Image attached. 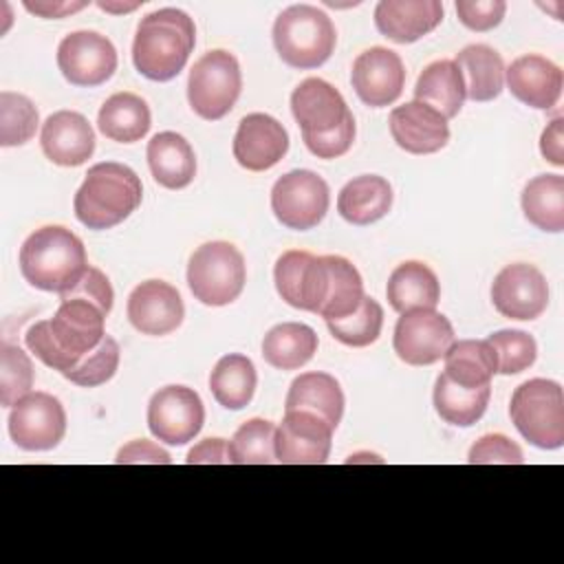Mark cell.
Masks as SVG:
<instances>
[{"label": "cell", "instance_id": "obj_46", "mask_svg": "<svg viewBox=\"0 0 564 564\" xmlns=\"http://www.w3.org/2000/svg\"><path fill=\"white\" fill-rule=\"evenodd\" d=\"M306 148L317 156V159H337L346 154L355 141V119L352 112L344 119L341 126L326 134H302Z\"/></svg>", "mask_w": 564, "mask_h": 564}, {"label": "cell", "instance_id": "obj_43", "mask_svg": "<svg viewBox=\"0 0 564 564\" xmlns=\"http://www.w3.org/2000/svg\"><path fill=\"white\" fill-rule=\"evenodd\" d=\"M119 366V344L112 337H104L90 352H86L64 377L77 386L95 388L112 379Z\"/></svg>", "mask_w": 564, "mask_h": 564}, {"label": "cell", "instance_id": "obj_28", "mask_svg": "<svg viewBox=\"0 0 564 564\" xmlns=\"http://www.w3.org/2000/svg\"><path fill=\"white\" fill-rule=\"evenodd\" d=\"M392 207V187L383 176L361 174L348 181L337 196V212L350 225H370Z\"/></svg>", "mask_w": 564, "mask_h": 564}, {"label": "cell", "instance_id": "obj_33", "mask_svg": "<svg viewBox=\"0 0 564 564\" xmlns=\"http://www.w3.org/2000/svg\"><path fill=\"white\" fill-rule=\"evenodd\" d=\"M258 383L256 366L249 357L231 352L218 359L209 375V390L214 399L227 410H242L253 399Z\"/></svg>", "mask_w": 564, "mask_h": 564}, {"label": "cell", "instance_id": "obj_52", "mask_svg": "<svg viewBox=\"0 0 564 564\" xmlns=\"http://www.w3.org/2000/svg\"><path fill=\"white\" fill-rule=\"evenodd\" d=\"M86 2H24V9L42 18H64L84 9Z\"/></svg>", "mask_w": 564, "mask_h": 564}, {"label": "cell", "instance_id": "obj_13", "mask_svg": "<svg viewBox=\"0 0 564 564\" xmlns=\"http://www.w3.org/2000/svg\"><path fill=\"white\" fill-rule=\"evenodd\" d=\"M57 66L73 86H99L117 70V51L97 31H75L59 42Z\"/></svg>", "mask_w": 564, "mask_h": 564}, {"label": "cell", "instance_id": "obj_6", "mask_svg": "<svg viewBox=\"0 0 564 564\" xmlns=\"http://www.w3.org/2000/svg\"><path fill=\"white\" fill-rule=\"evenodd\" d=\"M247 282L242 253L225 240L200 245L187 264L192 295L207 306H225L238 300Z\"/></svg>", "mask_w": 564, "mask_h": 564}, {"label": "cell", "instance_id": "obj_50", "mask_svg": "<svg viewBox=\"0 0 564 564\" xmlns=\"http://www.w3.org/2000/svg\"><path fill=\"white\" fill-rule=\"evenodd\" d=\"M189 465H218V463H231L229 458V445L225 438H205L198 445H194L187 452L185 458Z\"/></svg>", "mask_w": 564, "mask_h": 564}, {"label": "cell", "instance_id": "obj_42", "mask_svg": "<svg viewBox=\"0 0 564 564\" xmlns=\"http://www.w3.org/2000/svg\"><path fill=\"white\" fill-rule=\"evenodd\" d=\"M487 344L496 352L500 375H518L531 368L538 357L535 339L524 330H498L487 337Z\"/></svg>", "mask_w": 564, "mask_h": 564}, {"label": "cell", "instance_id": "obj_2", "mask_svg": "<svg viewBox=\"0 0 564 564\" xmlns=\"http://www.w3.org/2000/svg\"><path fill=\"white\" fill-rule=\"evenodd\" d=\"M86 269L84 242L62 225L35 229L20 247V273L40 291L64 293L79 282Z\"/></svg>", "mask_w": 564, "mask_h": 564}, {"label": "cell", "instance_id": "obj_5", "mask_svg": "<svg viewBox=\"0 0 564 564\" xmlns=\"http://www.w3.org/2000/svg\"><path fill=\"white\" fill-rule=\"evenodd\" d=\"M516 430L540 449L564 445V392L557 381L529 379L516 388L509 405Z\"/></svg>", "mask_w": 564, "mask_h": 564}, {"label": "cell", "instance_id": "obj_49", "mask_svg": "<svg viewBox=\"0 0 564 564\" xmlns=\"http://www.w3.org/2000/svg\"><path fill=\"white\" fill-rule=\"evenodd\" d=\"M119 465H128V463H154V465H170L172 458L170 454L154 445L152 441H132L128 445H123L119 452H117V458H115Z\"/></svg>", "mask_w": 564, "mask_h": 564}, {"label": "cell", "instance_id": "obj_21", "mask_svg": "<svg viewBox=\"0 0 564 564\" xmlns=\"http://www.w3.org/2000/svg\"><path fill=\"white\" fill-rule=\"evenodd\" d=\"M390 134L410 154H432L449 141V126L443 115L421 101H408L390 112Z\"/></svg>", "mask_w": 564, "mask_h": 564}, {"label": "cell", "instance_id": "obj_24", "mask_svg": "<svg viewBox=\"0 0 564 564\" xmlns=\"http://www.w3.org/2000/svg\"><path fill=\"white\" fill-rule=\"evenodd\" d=\"M443 20L438 0H381L375 7V24L397 44H410L434 31Z\"/></svg>", "mask_w": 564, "mask_h": 564}, {"label": "cell", "instance_id": "obj_37", "mask_svg": "<svg viewBox=\"0 0 564 564\" xmlns=\"http://www.w3.org/2000/svg\"><path fill=\"white\" fill-rule=\"evenodd\" d=\"M330 262V291L319 313L326 322L341 319L355 313L364 300V282L355 264L341 256H328Z\"/></svg>", "mask_w": 564, "mask_h": 564}, {"label": "cell", "instance_id": "obj_47", "mask_svg": "<svg viewBox=\"0 0 564 564\" xmlns=\"http://www.w3.org/2000/svg\"><path fill=\"white\" fill-rule=\"evenodd\" d=\"M66 297L86 300V302L99 306V308L108 315L110 308H112V297H115V293H112V286H110L108 278H106L99 269L88 267V269L84 271V275L79 278V282H77L73 289L59 293V300H66Z\"/></svg>", "mask_w": 564, "mask_h": 564}, {"label": "cell", "instance_id": "obj_3", "mask_svg": "<svg viewBox=\"0 0 564 564\" xmlns=\"http://www.w3.org/2000/svg\"><path fill=\"white\" fill-rule=\"evenodd\" d=\"M143 187L134 170L104 161L86 172L75 194V216L88 229H110L123 223L141 205Z\"/></svg>", "mask_w": 564, "mask_h": 564}, {"label": "cell", "instance_id": "obj_35", "mask_svg": "<svg viewBox=\"0 0 564 564\" xmlns=\"http://www.w3.org/2000/svg\"><path fill=\"white\" fill-rule=\"evenodd\" d=\"M445 375L465 388L489 386L491 377L498 372V361L494 348L487 339H460L454 341L445 352Z\"/></svg>", "mask_w": 564, "mask_h": 564}, {"label": "cell", "instance_id": "obj_16", "mask_svg": "<svg viewBox=\"0 0 564 564\" xmlns=\"http://www.w3.org/2000/svg\"><path fill=\"white\" fill-rule=\"evenodd\" d=\"M350 82L357 97L370 108H383L394 104L405 84V68L401 57L383 46H372L357 55Z\"/></svg>", "mask_w": 564, "mask_h": 564}, {"label": "cell", "instance_id": "obj_4", "mask_svg": "<svg viewBox=\"0 0 564 564\" xmlns=\"http://www.w3.org/2000/svg\"><path fill=\"white\" fill-rule=\"evenodd\" d=\"M337 33L330 18L313 4H291L273 22V44L291 68H317L335 51Z\"/></svg>", "mask_w": 564, "mask_h": 564}, {"label": "cell", "instance_id": "obj_9", "mask_svg": "<svg viewBox=\"0 0 564 564\" xmlns=\"http://www.w3.org/2000/svg\"><path fill=\"white\" fill-rule=\"evenodd\" d=\"M328 185L311 170H293L280 176L271 189V209L275 218L297 231L313 229L328 212Z\"/></svg>", "mask_w": 564, "mask_h": 564}, {"label": "cell", "instance_id": "obj_12", "mask_svg": "<svg viewBox=\"0 0 564 564\" xmlns=\"http://www.w3.org/2000/svg\"><path fill=\"white\" fill-rule=\"evenodd\" d=\"M456 341L449 319L436 311L401 313L394 326V352L410 366H430Z\"/></svg>", "mask_w": 564, "mask_h": 564}, {"label": "cell", "instance_id": "obj_34", "mask_svg": "<svg viewBox=\"0 0 564 564\" xmlns=\"http://www.w3.org/2000/svg\"><path fill=\"white\" fill-rule=\"evenodd\" d=\"M522 212L538 229L560 234L564 229V176L540 174L531 178L522 189Z\"/></svg>", "mask_w": 564, "mask_h": 564}, {"label": "cell", "instance_id": "obj_32", "mask_svg": "<svg viewBox=\"0 0 564 564\" xmlns=\"http://www.w3.org/2000/svg\"><path fill=\"white\" fill-rule=\"evenodd\" d=\"M317 352V333L300 322H282L262 339V357L278 370H297Z\"/></svg>", "mask_w": 564, "mask_h": 564}, {"label": "cell", "instance_id": "obj_11", "mask_svg": "<svg viewBox=\"0 0 564 564\" xmlns=\"http://www.w3.org/2000/svg\"><path fill=\"white\" fill-rule=\"evenodd\" d=\"M205 408L187 386H165L148 403V427L154 438L167 445L189 443L203 427Z\"/></svg>", "mask_w": 564, "mask_h": 564}, {"label": "cell", "instance_id": "obj_19", "mask_svg": "<svg viewBox=\"0 0 564 564\" xmlns=\"http://www.w3.org/2000/svg\"><path fill=\"white\" fill-rule=\"evenodd\" d=\"M183 315L178 291L163 280H145L128 297V319L143 335H167L181 326Z\"/></svg>", "mask_w": 564, "mask_h": 564}, {"label": "cell", "instance_id": "obj_20", "mask_svg": "<svg viewBox=\"0 0 564 564\" xmlns=\"http://www.w3.org/2000/svg\"><path fill=\"white\" fill-rule=\"evenodd\" d=\"M40 143L44 156L55 165L77 167L93 156L95 132L84 115L75 110H57L44 121Z\"/></svg>", "mask_w": 564, "mask_h": 564}, {"label": "cell", "instance_id": "obj_48", "mask_svg": "<svg viewBox=\"0 0 564 564\" xmlns=\"http://www.w3.org/2000/svg\"><path fill=\"white\" fill-rule=\"evenodd\" d=\"M24 341H26V348L48 368H55L59 370L62 375L66 370H70V361L66 359V355L57 348V344L53 341L51 337V330H48V319H42V322H35L26 335H24Z\"/></svg>", "mask_w": 564, "mask_h": 564}, {"label": "cell", "instance_id": "obj_51", "mask_svg": "<svg viewBox=\"0 0 564 564\" xmlns=\"http://www.w3.org/2000/svg\"><path fill=\"white\" fill-rule=\"evenodd\" d=\"M562 128H564L562 117H555V119L544 128L542 139H540L542 156H544L549 163L557 165V167L564 165V132H562Z\"/></svg>", "mask_w": 564, "mask_h": 564}, {"label": "cell", "instance_id": "obj_29", "mask_svg": "<svg viewBox=\"0 0 564 564\" xmlns=\"http://www.w3.org/2000/svg\"><path fill=\"white\" fill-rule=\"evenodd\" d=\"M465 82L454 59H438L423 68L414 86V101H421L452 119L460 112L465 101Z\"/></svg>", "mask_w": 564, "mask_h": 564}, {"label": "cell", "instance_id": "obj_14", "mask_svg": "<svg viewBox=\"0 0 564 564\" xmlns=\"http://www.w3.org/2000/svg\"><path fill=\"white\" fill-rule=\"evenodd\" d=\"M491 302L509 319H535L549 306L546 278L533 264H507L491 284Z\"/></svg>", "mask_w": 564, "mask_h": 564}, {"label": "cell", "instance_id": "obj_36", "mask_svg": "<svg viewBox=\"0 0 564 564\" xmlns=\"http://www.w3.org/2000/svg\"><path fill=\"white\" fill-rule=\"evenodd\" d=\"M489 397L491 386L465 388L452 381L445 372L438 375L434 383V408L438 416L458 427L474 425L485 414Z\"/></svg>", "mask_w": 564, "mask_h": 564}, {"label": "cell", "instance_id": "obj_39", "mask_svg": "<svg viewBox=\"0 0 564 564\" xmlns=\"http://www.w3.org/2000/svg\"><path fill=\"white\" fill-rule=\"evenodd\" d=\"M330 335L352 348H364L377 341L383 326V308L377 300L364 295L359 308L341 319L326 322Z\"/></svg>", "mask_w": 564, "mask_h": 564}, {"label": "cell", "instance_id": "obj_40", "mask_svg": "<svg viewBox=\"0 0 564 564\" xmlns=\"http://www.w3.org/2000/svg\"><path fill=\"white\" fill-rule=\"evenodd\" d=\"M40 117L33 101L20 93H0V145H22L33 139Z\"/></svg>", "mask_w": 564, "mask_h": 564}, {"label": "cell", "instance_id": "obj_22", "mask_svg": "<svg viewBox=\"0 0 564 564\" xmlns=\"http://www.w3.org/2000/svg\"><path fill=\"white\" fill-rule=\"evenodd\" d=\"M291 110L302 134H326L350 115L341 93L319 77H308L293 90Z\"/></svg>", "mask_w": 564, "mask_h": 564}, {"label": "cell", "instance_id": "obj_41", "mask_svg": "<svg viewBox=\"0 0 564 564\" xmlns=\"http://www.w3.org/2000/svg\"><path fill=\"white\" fill-rule=\"evenodd\" d=\"M33 386V364L29 355L13 344L0 346V403L13 408Z\"/></svg>", "mask_w": 564, "mask_h": 564}, {"label": "cell", "instance_id": "obj_44", "mask_svg": "<svg viewBox=\"0 0 564 564\" xmlns=\"http://www.w3.org/2000/svg\"><path fill=\"white\" fill-rule=\"evenodd\" d=\"M467 460L471 465H494V463H502V465H520L524 463L522 449L518 443H513L509 436L505 434H485L480 436L469 454Z\"/></svg>", "mask_w": 564, "mask_h": 564}, {"label": "cell", "instance_id": "obj_53", "mask_svg": "<svg viewBox=\"0 0 564 564\" xmlns=\"http://www.w3.org/2000/svg\"><path fill=\"white\" fill-rule=\"evenodd\" d=\"M97 7H99V9H104V11H115V13H119V11H132V9H137V7H139V2H130V4H110V2H97Z\"/></svg>", "mask_w": 564, "mask_h": 564}, {"label": "cell", "instance_id": "obj_26", "mask_svg": "<svg viewBox=\"0 0 564 564\" xmlns=\"http://www.w3.org/2000/svg\"><path fill=\"white\" fill-rule=\"evenodd\" d=\"M293 410L311 412L335 430L344 414V392L337 379L326 372H304L295 377L284 401V412Z\"/></svg>", "mask_w": 564, "mask_h": 564}, {"label": "cell", "instance_id": "obj_27", "mask_svg": "<svg viewBox=\"0 0 564 564\" xmlns=\"http://www.w3.org/2000/svg\"><path fill=\"white\" fill-rule=\"evenodd\" d=\"M148 165L154 181L167 189H183L196 176V156L178 132H159L148 143Z\"/></svg>", "mask_w": 564, "mask_h": 564}, {"label": "cell", "instance_id": "obj_25", "mask_svg": "<svg viewBox=\"0 0 564 564\" xmlns=\"http://www.w3.org/2000/svg\"><path fill=\"white\" fill-rule=\"evenodd\" d=\"M386 295L397 313L434 311L441 300V286L436 273L427 264L408 260L390 273Z\"/></svg>", "mask_w": 564, "mask_h": 564}, {"label": "cell", "instance_id": "obj_31", "mask_svg": "<svg viewBox=\"0 0 564 564\" xmlns=\"http://www.w3.org/2000/svg\"><path fill=\"white\" fill-rule=\"evenodd\" d=\"M99 132L117 143H134L141 141L150 126V108L134 93H115L104 101L97 115Z\"/></svg>", "mask_w": 564, "mask_h": 564}, {"label": "cell", "instance_id": "obj_7", "mask_svg": "<svg viewBox=\"0 0 564 564\" xmlns=\"http://www.w3.org/2000/svg\"><path fill=\"white\" fill-rule=\"evenodd\" d=\"M242 75L238 59L223 48L205 53L189 70L187 99L192 110L207 119H223L240 97Z\"/></svg>", "mask_w": 564, "mask_h": 564}, {"label": "cell", "instance_id": "obj_23", "mask_svg": "<svg viewBox=\"0 0 564 564\" xmlns=\"http://www.w3.org/2000/svg\"><path fill=\"white\" fill-rule=\"evenodd\" d=\"M505 79L511 95L538 110H549L562 95V68L542 55H522L505 68Z\"/></svg>", "mask_w": 564, "mask_h": 564}, {"label": "cell", "instance_id": "obj_15", "mask_svg": "<svg viewBox=\"0 0 564 564\" xmlns=\"http://www.w3.org/2000/svg\"><path fill=\"white\" fill-rule=\"evenodd\" d=\"M333 445V427L319 416L293 410L284 412L275 427V460L282 465H322Z\"/></svg>", "mask_w": 564, "mask_h": 564}, {"label": "cell", "instance_id": "obj_17", "mask_svg": "<svg viewBox=\"0 0 564 564\" xmlns=\"http://www.w3.org/2000/svg\"><path fill=\"white\" fill-rule=\"evenodd\" d=\"M59 308L55 311L53 319H48V330L57 348L70 361V368L90 352L104 337V319L106 313L79 297L59 300Z\"/></svg>", "mask_w": 564, "mask_h": 564}, {"label": "cell", "instance_id": "obj_18", "mask_svg": "<svg viewBox=\"0 0 564 564\" xmlns=\"http://www.w3.org/2000/svg\"><path fill=\"white\" fill-rule=\"evenodd\" d=\"M289 150L284 126L264 112L247 115L234 137V159L249 172H264L282 161Z\"/></svg>", "mask_w": 564, "mask_h": 564}, {"label": "cell", "instance_id": "obj_8", "mask_svg": "<svg viewBox=\"0 0 564 564\" xmlns=\"http://www.w3.org/2000/svg\"><path fill=\"white\" fill-rule=\"evenodd\" d=\"M275 289L280 297L302 311L322 313L330 291L328 256H313L308 251H284L273 269Z\"/></svg>", "mask_w": 564, "mask_h": 564}, {"label": "cell", "instance_id": "obj_10", "mask_svg": "<svg viewBox=\"0 0 564 564\" xmlns=\"http://www.w3.org/2000/svg\"><path fill=\"white\" fill-rule=\"evenodd\" d=\"M66 432V412L48 392L24 394L9 412V436L26 452L53 449Z\"/></svg>", "mask_w": 564, "mask_h": 564}, {"label": "cell", "instance_id": "obj_38", "mask_svg": "<svg viewBox=\"0 0 564 564\" xmlns=\"http://www.w3.org/2000/svg\"><path fill=\"white\" fill-rule=\"evenodd\" d=\"M229 458L236 465H269L275 460V425L267 419L245 421L231 436Z\"/></svg>", "mask_w": 564, "mask_h": 564}, {"label": "cell", "instance_id": "obj_1", "mask_svg": "<svg viewBox=\"0 0 564 564\" xmlns=\"http://www.w3.org/2000/svg\"><path fill=\"white\" fill-rule=\"evenodd\" d=\"M196 42L194 20L181 9H159L141 18L132 42L134 68L152 82H170L189 59Z\"/></svg>", "mask_w": 564, "mask_h": 564}, {"label": "cell", "instance_id": "obj_45", "mask_svg": "<svg viewBox=\"0 0 564 564\" xmlns=\"http://www.w3.org/2000/svg\"><path fill=\"white\" fill-rule=\"evenodd\" d=\"M505 0H458L456 13L458 20L471 31H491L505 18Z\"/></svg>", "mask_w": 564, "mask_h": 564}, {"label": "cell", "instance_id": "obj_30", "mask_svg": "<svg viewBox=\"0 0 564 564\" xmlns=\"http://www.w3.org/2000/svg\"><path fill=\"white\" fill-rule=\"evenodd\" d=\"M454 64L458 66L465 95L474 101H491L505 88V62L500 53H496L487 44H469L465 46Z\"/></svg>", "mask_w": 564, "mask_h": 564}]
</instances>
